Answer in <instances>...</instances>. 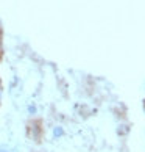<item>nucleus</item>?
<instances>
[{"label": "nucleus", "mask_w": 145, "mask_h": 152, "mask_svg": "<svg viewBox=\"0 0 145 152\" xmlns=\"http://www.w3.org/2000/svg\"><path fill=\"white\" fill-rule=\"evenodd\" d=\"M0 152H11V149H8L6 146H0Z\"/></svg>", "instance_id": "nucleus-5"}, {"label": "nucleus", "mask_w": 145, "mask_h": 152, "mask_svg": "<svg viewBox=\"0 0 145 152\" xmlns=\"http://www.w3.org/2000/svg\"><path fill=\"white\" fill-rule=\"evenodd\" d=\"M0 50H2V30H0Z\"/></svg>", "instance_id": "nucleus-6"}, {"label": "nucleus", "mask_w": 145, "mask_h": 152, "mask_svg": "<svg viewBox=\"0 0 145 152\" xmlns=\"http://www.w3.org/2000/svg\"><path fill=\"white\" fill-rule=\"evenodd\" d=\"M27 111H28L30 116H35L38 113V105L35 102H28V105H27Z\"/></svg>", "instance_id": "nucleus-3"}, {"label": "nucleus", "mask_w": 145, "mask_h": 152, "mask_svg": "<svg viewBox=\"0 0 145 152\" xmlns=\"http://www.w3.org/2000/svg\"><path fill=\"white\" fill-rule=\"evenodd\" d=\"M27 135H28V138L33 140V141H39L41 137H42V124H41V121L33 119L28 124V127H27Z\"/></svg>", "instance_id": "nucleus-1"}, {"label": "nucleus", "mask_w": 145, "mask_h": 152, "mask_svg": "<svg viewBox=\"0 0 145 152\" xmlns=\"http://www.w3.org/2000/svg\"><path fill=\"white\" fill-rule=\"evenodd\" d=\"M52 133H53V138H61V137H64V129L61 126H55Z\"/></svg>", "instance_id": "nucleus-2"}, {"label": "nucleus", "mask_w": 145, "mask_h": 152, "mask_svg": "<svg viewBox=\"0 0 145 152\" xmlns=\"http://www.w3.org/2000/svg\"><path fill=\"white\" fill-rule=\"evenodd\" d=\"M3 94H5V88H3L2 80H0V105H2V102H3Z\"/></svg>", "instance_id": "nucleus-4"}]
</instances>
